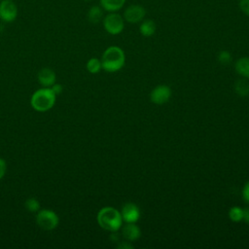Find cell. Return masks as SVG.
Returning <instances> with one entry per match:
<instances>
[{
  "mask_svg": "<svg viewBox=\"0 0 249 249\" xmlns=\"http://www.w3.org/2000/svg\"><path fill=\"white\" fill-rule=\"evenodd\" d=\"M96 220L98 225L103 230L111 232L118 231L123 224L121 212L111 206H105L101 208L97 213Z\"/></svg>",
  "mask_w": 249,
  "mask_h": 249,
  "instance_id": "cell-1",
  "label": "cell"
},
{
  "mask_svg": "<svg viewBox=\"0 0 249 249\" xmlns=\"http://www.w3.org/2000/svg\"><path fill=\"white\" fill-rule=\"evenodd\" d=\"M102 68L110 73L117 72L123 68L125 61L124 51L118 46L107 48L101 56Z\"/></svg>",
  "mask_w": 249,
  "mask_h": 249,
  "instance_id": "cell-2",
  "label": "cell"
},
{
  "mask_svg": "<svg viewBox=\"0 0 249 249\" xmlns=\"http://www.w3.org/2000/svg\"><path fill=\"white\" fill-rule=\"evenodd\" d=\"M56 95L51 88L37 89L31 96V106L38 112H46L53 108L55 103Z\"/></svg>",
  "mask_w": 249,
  "mask_h": 249,
  "instance_id": "cell-3",
  "label": "cell"
},
{
  "mask_svg": "<svg viewBox=\"0 0 249 249\" xmlns=\"http://www.w3.org/2000/svg\"><path fill=\"white\" fill-rule=\"evenodd\" d=\"M102 22L104 29L111 35H118L124 28V18L116 12H111L108 15H106L103 18Z\"/></svg>",
  "mask_w": 249,
  "mask_h": 249,
  "instance_id": "cell-4",
  "label": "cell"
},
{
  "mask_svg": "<svg viewBox=\"0 0 249 249\" xmlns=\"http://www.w3.org/2000/svg\"><path fill=\"white\" fill-rule=\"evenodd\" d=\"M36 223L39 228L45 231H52L57 227L59 219L57 214L53 210L42 209L37 212Z\"/></svg>",
  "mask_w": 249,
  "mask_h": 249,
  "instance_id": "cell-5",
  "label": "cell"
},
{
  "mask_svg": "<svg viewBox=\"0 0 249 249\" xmlns=\"http://www.w3.org/2000/svg\"><path fill=\"white\" fill-rule=\"evenodd\" d=\"M146 16V10L139 4L129 5L124 12V19L129 23H137L144 19Z\"/></svg>",
  "mask_w": 249,
  "mask_h": 249,
  "instance_id": "cell-6",
  "label": "cell"
},
{
  "mask_svg": "<svg viewBox=\"0 0 249 249\" xmlns=\"http://www.w3.org/2000/svg\"><path fill=\"white\" fill-rule=\"evenodd\" d=\"M171 89L166 85H159L157 86L150 93V100L154 104L162 105L171 97Z\"/></svg>",
  "mask_w": 249,
  "mask_h": 249,
  "instance_id": "cell-7",
  "label": "cell"
},
{
  "mask_svg": "<svg viewBox=\"0 0 249 249\" xmlns=\"http://www.w3.org/2000/svg\"><path fill=\"white\" fill-rule=\"evenodd\" d=\"M18 17V7L13 0H2L0 2V19L12 22Z\"/></svg>",
  "mask_w": 249,
  "mask_h": 249,
  "instance_id": "cell-8",
  "label": "cell"
},
{
  "mask_svg": "<svg viewBox=\"0 0 249 249\" xmlns=\"http://www.w3.org/2000/svg\"><path fill=\"white\" fill-rule=\"evenodd\" d=\"M140 209L133 202H126L123 205L121 215L125 223H136L140 218Z\"/></svg>",
  "mask_w": 249,
  "mask_h": 249,
  "instance_id": "cell-9",
  "label": "cell"
},
{
  "mask_svg": "<svg viewBox=\"0 0 249 249\" xmlns=\"http://www.w3.org/2000/svg\"><path fill=\"white\" fill-rule=\"evenodd\" d=\"M122 235L127 241H135L141 236V231L134 223H126L122 229Z\"/></svg>",
  "mask_w": 249,
  "mask_h": 249,
  "instance_id": "cell-10",
  "label": "cell"
},
{
  "mask_svg": "<svg viewBox=\"0 0 249 249\" xmlns=\"http://www.w3.org/2000/svg\"><path fill=\"white\" fill-rule=\"evenodd\" d=\"M38 81L45 88H51L55 83V73L51 68H43L38 73Z\"/></svg>",
  "mask_w": 249,
  "mask_h": 249,
  "instance_id": "cell-11",
  "label": "cell"
},
{
  "mask_svg": "<svg viewBox=\"0 0 249 249\" xmlns=\"http://www.w3.org/2000/svg\"><path fill=\"white\" fill-rule=\"evenodd\" d=\"M234 69L237 74L245 79H249V57H240L234 63Z\"/></svg>",
  "mask_w": 249,
  "mask_h": 249,
  "instance_id": "cell-12",
  "label": "cell"
},
{
  "mask_svg": "<svg viewBox=\"0 0 249 249\" xmlns=\"http://www.w3.org/2000/svg\"><path fill=\"white\" fill-rule=\"evenodd\" d=\"M125 0H100L101 8L106 12H118L124 5Z\"/></svg>",
  "mask_w": 249,
  "mask_h": 249,
  "instance_id": "cell-13",
  "label": "cell"
},
{
  "mask_svg": "<svg viewBox=\"0 0 249 249\" xmlns=\"http://www.w3.org/2000/svg\"><path fill=\"white\" fill-rule=\"evenodd\" d=\"M157 29L156 23L152 19H144L142 20L140 26H139V31L142 36L144 37H151L155 34Z\"/></svg>",
  "mask_w": 249,
  "mask_h": 249,
  "instance_id": "cell-14",
  "label": "cell"
},
{
  "mask_svg": "<svg viewBox=\"0 0 249 249\" xmlns=\"http://www.w3.org/2000/svg\"><path fill=\"white\" fill-rule=\"evenodd\" d=\"M103 9L101 6H91L88 12V19L91 23H98L101 19H103Z\"/></svg>",
  "mask_w": 249,
  "mask_h": 249,
  "instance_id": "cell-15",
  "label": "cell"
},
{
  "mask_svg": "<svg viewBox=\"0 0 249 249\" xmlns=\"http://www.w3.org/2000/svg\"><path fill=\"white\" fill-rule=\"evenodd\" d=\"M234 90L235 92L242 96H248L249 95V83L245 79H239L234 84Z\"/></svg>",
  "mask_w": 249,
  "mask_h": 249,
  "instance_id": "cell-16",
  "label": "cell"
},
{
  "mask_svg": "<svg viewBox=\"0 0 249 249\" xmlns=\"http://www.w3.org/2000/svg\"><path fill=\"white\" fill-rule=\"evenodd\" d=\"M101 68H102L101 60L98 59V58L92 57V58L89 59L88 62H87V69L91 74L98 73L101 70Z\"/></svg>",
  "mask_w": 249,
  "mask_h": 249,
  "instance_id": "cell-17",
  "label": "cell"
},
{
  "mask_svg": "<svg viewBox=\"0 0 249 249\" xmlns=\"http://www.w3.org/2000/svg\"><path fill=\"white\" fill-rule=\"evenodd\" d=\"M229 217L232 222H240L243 220V208L232 206L229 211Z\"/></svg>",
  "mask_w": 249,
  "mask_h": 249,
  "instance_id": "cell-18",
  "label": "cell"
},
{
  "mask_svg": "<svg viewBox=\"0 0 249 249\" xmlns=\"http://www.w3.org/2000/svg\"><path fill=\"white\" fill-rule=\"evenodd\" d=\"M24 205H25V208H26L29 212H38L39 209H40V203H39V201H38L36 198H34V197L28 198V199L25 201Z\"/></svg>",
  "mask_w": 249,
  "mask_h": 249,
  "instance_id": "cell-19",
  "label": "cell"
},
{
  "mask_svg": "<svg viewBox=\"0 0 249 249\" xmlns=\"http://www.w3.org/2000/svg\"><path fill=\"white\" fill-rule=\"evenodd\" d=\"M218 61L223 65H228L231 62V54L228 51H221L218 53Z\"/></svg>",
  "mask_w": 249,
  "mask_h": 249,
  "instance_id": "cell-20",
  "label": "cell"
},
{
  "mask_svg": "<svg viewBox=\"0 0 249 249\" xmlns=\"http://www.w3.org/2000/svg\"><path fill=\"white\" fill-rule=\"evenodd\" d=\"M241 196H242V199L249 204V181H247L245 183V185L242 188V192H241Z\"/></svg>",
  "mask_w": 249,
  "mask_h": 249,
  "instance_id": "cell-21",
  "label": "cell"
},
{
  "mask_svg": "<svg viewBox=\"0 0 249 249\" xmlns=\"http://www.w3.org/2000/svg\"><path fill=\"white\" fill-rule=\"evenodd\" d=\"M240 10L249 17V0H239Z\"/></svg>",
  "mask_w": 249,
  "mask_h": 249,
  "instance_id": "cell-22",
  "label": "cell"
},
{
  "mask_svg": "<svg viewBox=\"0 0 249 249\" xmlns=\"http://www.w3.org/2000/svg\"><path fill=\"white\" fill-rule=\"evenodd\" d=\"M7 170V164L6 161L3 159H0V180L4 177Z\"/></svg>",
  "mask_w": 249,
  "mask_h": 249,
  "instance_id": "cell-23",
  "label": "cell"
},
{
  "mask_svg": "<svg viewBox=\"0 0 249 249\" xmlns=\"http://www.w3.org/2000/svg\"><path fill=\"white\" fill-rule=\"evenodd\" d=\"M51 89H53V91L55 93V95H57V94H59L61 91H62V87H61V85H59V84H53L52 87H51Z\"/></svg>",
  "mask_w": 249,
  "mask_h": 249,
  "instance_id": "cell-24",
  "label": "cell"
},
{
  "mask_svg": "<svg viewBox=\"0 0 249 249\" xmlns=\"http://www.w3.org/2000/svg\"><path fill=\"white\" fill-rule=\"evenodd\" d=\"M118 248H121V249H123V248H124V249H128V248H132V245L131 244H129L128 243V241H123L122 243H120L118 246H117Z\"/></svg>",
  "mask_w": 249,
  "mask_h": 249,
  "instance_id": "cell-25",
  "label": "cell"
},
{
  "mask_svg": "<svg viewBox=\"0 0 249 249\" xmlns=\"http://www.w3.org/2000/svg\"><path fill=\"white\" fill-rule=\"evenodd\" d=\"M243 220L249 224V207H246L243 209Z\"/></svg>",
  "mask_w": 249,
  "mask_h": 249,
  "instance_id": "cell-26",
  "label": "cell"
},
{
  "mask_svg": "<svg viewBox=\"0 0 249 249\" xmlns=\"http://www.w3.org/2000/svg\"><path fill=\"white\" fill-rule=\"evenodd\" d=\"M85 1H91V0H85Z\"/></svg>",
  "mask_w": 249,
  "mask_h": 249,
  "instance_id": "cell-27",
  "label": "cell"
}]
</instances>
